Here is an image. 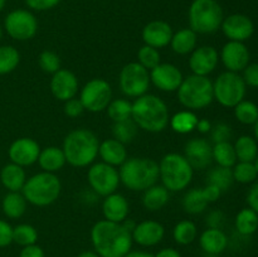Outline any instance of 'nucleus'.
Here are the masks:
<instances>
[{
    "mask_svg": "<svg viewBox=\"0 0 258 257\" xmlns=\"http://www.w3.org/2000/svg\"><path fill=\"white\" fill-rule=\"evenodd\" d=\"M91 242L100 257H123L133 247L131 232L122 223L98 221L91 228Z\"/></svg>",
    "mask_w": 258,
    "mask_h": 257,
    "instance_id": "obj_1",
    "label": "nucleus"
},
{
    "mask_svg": "<svg viewBox=\"0 0 258 257\" xmlns=\"http://www.w3.org/2000/svg\"><path fill=\"white\" fill-rule=\"evenodd\" d=\"M131 118L139 128L156 134L168 127L170 113L163 98L153 93H145L133 102Z\"/></svg>",
    "mask_w": 258,
    "mask_h": 257,
    "instance_id": "obj_2",
    "label": "nucleus"
},
{
    "mask_svg": "<svg viewBox=\"0 0 258 257\" xmlns=\"http://www.w3.org/2000/svg\"><path fill=\"white\" fill-rule=\"evenodd\" d=\"M100 141L97 135L88 128H75L63 140L62 150L66 161L75 168H87L98 156Z\"/></svg>",
    "mask_w": 258,
    "mask_h": 257,
    "instance_id": "obj_3",
    "label": "nucleus"
},
{
    "mask_svg": "<svg viewBox=\"0 0 258 257\" xmlns=\"http://www.w3.org/2000/svg\"><path fill=\"white\" fill-rule=\"evenodd\" d=\"M120 181L131 191H144L159 180V163L150 158H127L118 169Z\"/></svg>",
    "mask_w": 258,
    "mask_h": 257,
    "instance_id": "obj_4",
    "label": "nucleus"
},
{
    "mask_svg": "<svg viewBox=\"0 0 258 257\" xmlns=\"http://www.w3.org/2000/svg\"><path fill=\"white\" fill-rule=\"evenodd\" d=\"M62 183L53 173L40 171L27 179L22 189L25 201L35 207H48L60 196Z\"/></svg>",
    "mask_w": 258,
    "mask_h": 257,
    "instance_id": "obj_5",
    "label": "nucleus"
},
{
    "mask_svg": "<svg viewBox=\"0 0 258 257\" xmlns=\"http://www.w3.org/2000/svg\"><path fill=\"white\" fill-rule=\"evenodd\" d=\"M194 169L185 156L178 153H169L159 163V179L169 191H181L190 185Z\"/></svg>",
    "mask_w": 258,
    "mask_h": 257,
    "instance_id": "obj_6",
    "label": "nucleus"
},
{
    "mask_svg": "<svg viewBox=\"0 0 258 257\" xmlns=\"http://www.w3.org/2000/svg\"><path fill=\"white\" fill-rule=\"evenodd\" d=\"M176 95L179 102L185 110H203L214 101L213 81L204 76L190 75L184 77Z\"/></svg>",
    "mask_w": 258,
    "mask_h": 257,
    "instance_id": "obj_7",
    "label": "nucleus"
},
{
    "mask_svg": "<svg viewBox=\"0 0 258 257\" xmlns=\"http://www.w3.org/2000/svg\"><path fill=\"white\" fill-rule=\"evenodd\" d=\"M223 9L217 0H193L189 7V28L197 34H213L221 29Z\"/></svg>",
    "mask_w": 258,
    "mask_h": 257,
    "instance_id": "obj_8",
    "label": "nucleus"
},
{
    "mask_svg": "<svg viewBox=\"0 0 258 257\" xmlns=\"http://www.w3.org/2000/svg\"><path fill=\"white\" fill-rule=\"evenodd\" d=\"M246 83L236 72H222L213 82V97L221 106L233 108L246 96Z\"/></svg>",
    "mask_w": 258,
    "mask_h": 257,
    "instance_id": "obj_9",
    "label": "nucleus"
},
{
    "mask_svg": "<svg viewBox=\"0 0 258 257\" xmlns=\"http://www.w3.org/2000/svg\"><path fill=\"white\" fill-rule=\"evenodd\" d=\"M150 85V73L140 63L130 62L121 68L118 87L126 97L138 98L145 95Z\"/></svg>",
    "mask_w": 258,
    "mask_h": 257,
    "instance_id": "obj_10",
    "label": "nucleus"
},
{
    "mask_svg": "<svg viewBox=\"0 0 258 257\" xmlns=\"http://www.w3.org/2000/svg\"><path fill=\"white\" fill-rule=\"evenodd\" d=\"M87 180L93 193L103 198L117 191L121 183L118 169L103 161L90 165L87 171Z\"/></svg>",
    "mask_w": 258,
    "mask_h": 257,
    "instance_id": "obj_11",
    "label": "nucleus"
},
{
    "mask_svg": "<svg viewBox=\"0 0 258 257\" xmlns=\"http://www.w3.org/2000/svg\"><path fill=\"white\" fill-rule=\"evenodd\" d=\"M80 101L85 110L90 112H102L112 101V88L103 78H92L80 91Z\"/></svg>",
    "mask_w": 258,
    "mask_h": 257,
    "instance_id": "obj_12",
    "label": "nucleus"
},
{
    "mask_svg": "<svg viewBox=\"0 0 258 257\" xmlns=\"http://www.w3.org/2000/svg\"><path fill=\"white\" fill-rule=\"evenodd\" d=\"M5 32L18 42H25L35 37L38 32V19L30 10H12L4 19Z\"/></svg>",
    "mask_w": 258,
    "mask_h": 257,
    "instance_id": "obj_13",
    "label": "nucleus"
},
{
    "mask_svg": "<svg viewBox=\"0 0 258 257\" xmlns=\"http://www.w3.org/2000/svg\"><path fill=\"white\" fill-rule=\"evenodd\" d=\"M149 73L150 82L163 92H176L184 80L181 71L173 63H160Z\"/></svg>",
    "mask_w": 258,
    "mask_h": 257,
    "instance_id": "obj_14",
    "label": "nucleus"
},
{
    "mask_svg": "<svg viewBox=\"0 0 258 257\" xmlns=\"http://www.w3.org/2000/svg\"><path fill=\"white\" fill-rule=\"evenodd\" d=\"M49 88L54 98L66 102L77 96L78 90H80V82H78L77 76L72 71L60 68L52 75Z\"/></svg>",
    "mask_w": 258,
    "mask_h": 257,
    "instance_id": "obj_15",
    "label": "nucleus"
},
{
    "mask_svg": "<svg viewBox=\"0 0 258 257\" xmlns=\"http://www.w3.org/2000/svg\"><path fill=\"white\" fill-rule=\"evenodd\" d=\"M39 153V144L32 138L17 139L10 144L9 149H8V156L10 159V163H14L23 168L37 163Z\"/></svg>",
    "mask_w": 258,
    "mask_h": 257,
    "instance_id": "obj_16",
    "label": "nucleus"
},
{
    "mask_svg": "<svg viewBox=\"0 0 258 257\" xmlns=\"http://www.w3.org/2000/svg\"><path fill=\"white\" fill-rule=\"evenodd\" d=\"M219 62V53L212 45L197 47L189 57V68L191 75L208 77L217 68Z\"/></svg>",
    "mask_w": 258,
    "mask_h": 257,
    "instance_id": "obj_17",
    "label": "nucleus"
},
{
    "mask_svg": "<svg viewBox=\"0 0 258 257\" xmlns=\"http://www.w3.org/2000/svg\"><path fill=\"white\" fill-rule=\"evenodd\" d=\"M221 29L228 40L243 43L254 33V24L249 17L236 13L224 18Z\"/></svg>",
    "mask_w": 258,
    "mask_h": 257,
    "instance_id": "obj_18",
    "label": "nucleus"
},
{
    "mask_svg": "<svg viewBox=\"0 0 258 257\" xmlns=\"http://www.w3.org/2000/svg\"><path fill=\"white\" fill-rule=\"evenodd\" d=\"M249 50L246 44L242 42H233L228 40L223 45L219 54V59L222 60L224 67L229 72H241L249 65Z\"/></svg>",
    "mask_w": 258,
    "mask_h": 257,
    "instance_id": "obj_19",
    "label": "nucleus"
},
{
    "mask_svg": "<svg viewBox=\"0 0 258 257\" xmlns=\"http://www.w3.org/2000/svg\"><path fill=\"white\" fill-rule=\"evenodd\" d=\"M184 156L194 170H204L213 161L212 144L203 138L190 139L184 146Z\"/></svg>",
    "mask_w": 258,
    "mask_h": 257,
    "instance_id": "obj_20",
    "label": "nucleus"
},
{
    "mask_svg": "<svg viewBox=\"0 0 258 257\" xmlns=\"http://www.w3.org/2000/svg\"><path fill=\"white\" fill-rule=\"evenodd\" d=\"M133 241L141 247H154L163 241L165 236V228L163 224L153 219H145L136 223L131 232Z\"/></svg>",
    "mask_w": 258,
    "mask_h": 257,
    "instance_id": "obj_21",
    "label": "nucleus"
},
{
    "mask_svg": "<svg viewBox=\"0 0 258 257\" xmlns=\"http://www.w3.org/2000/svg\"><path fill=\"white\" fill-rule=\"evenodd\" d=\"M173 33V28L169 23L164 20H153L143 28L141 37L146 45L161 49L170 44Z\"/></svg>",
    "mask_w": 258,
    "mask_h": 257,
    "instance_id": "obj_22",
    "label": "nucleus"
},
{
    "mask_svg": "<svg viewBox=\"0 0 258 257\" xmlns=\"http://www.w3.org/2000/svg\"><path fill=\"white\" fill-rule=\"evenodd\" d=\"M128 213L130 204L123 194L115 191L103 198L102 214L106 221L122 223L126 218H128Z\"/></svg>",
    "mask_w": 258,
    "mask_h": 257,
    "instance_id": "obj_23",
    "label": "nucleus"
},
{
    "mask_svg": "<svg viewBox=\"0 0 258 257\" xmlns=\"http://www.w3.org/2000/svg\"><path fill=\"white\" fill-rule=\"evenodd\" d=\"M98 156L101 158V161L115 166V168H120L128 158L125 144L113 138L106 139L102 143H100Z\"/></svg>",
    "mask_w": 258,
    "mask_h": 257,
    "instance_id": "obj_24",
    "label": "nucleus"
},
{
    "mask_svg": "<svg viewBox=\"0 0 258 257\" xmlns=\"http://www.w3.org/2000/svg\"><path fill=\"white\" fill-rule=\"evenodd\" d=\"M201 248L208 254H219L228 246V237L221 228H207L199 237Z\"/></svg>",
    "mask_w": 258,
    "mask_h": 257,
    "instance_id": "obj_25",
    "label": "nucleus"
},
{
    "mask_svg": "<svg viewBox=\"0 0 258 257\" xmlns=\"http://www.w3.org/2000/svg\"><path fill=\"white\" fill-rule=\"evenodd\" d=\"M37 163L39 164L42 171L55 174L67 164V161H66V156L62 148L47 146L44 149H40Z\"/></svg>",
    "mask_w": 258,
    "mask_h": 257,
    "instance_id": "obj_26",
    "label": "nucleus"
},
{
    "mask_svg": "<svg viewBox=\"0 0 258 257\" xmlns=\"http://www.w3.org/2000/svg\"><path fill=\"white\" fill-rule=\"evenodd\" d=\"M27 179L24 168L14 163L4 165L0 171V181L8 191H22Z\"/></svg>",
    "mask_w": 258,
    "mask_h": 257,
    "instance_id": "obj_27",
    "label": "nucleus"
},
{
    "mask_svg": "<svg viewBox=\"0 0 258 257\" xmlns=\"http://www.w3.org/2000/svg\"><path fill=\"white\" fill-rule=\"evenodd\" d=\"M198 43V34L190 28H183L178 32L173 33V37L170 40V47L174 53L179 55L190 54L197 48Z\"/></svg>",
    "mask_w": 258,
    "mask_h": 257,
    "instance_id": "obj_28",
    "label": "nucleus"
},
{
    "mask_svg": "<svg viewBox=\"0 0 258 257\" xmlns=\"http://www.w3.org/2000/svg\"><path fill=\"white\" fill-rule=\"evenodd\" d=\"M170 191L163 184H154L144 190L143 206L149 212H158L168 204Z\"/></svg>",
    "mask_w": 258,
    "mask_h": 257,
    "instance_id": "obj_29",
    "label": "nucleus"
},
{
    "mask_svg": "<svg viewBox=\"0 0 258 257\" xmlns=\"http://www.w3.org/2000/svg\"><path fill=\"white\" fill-rule=\"evenodd\" d=\"M28 202L25 201L22 191H8L2 202V209L5 217L10 219H18L24 216Z\"/></svg>",
    "mask_w": 258,
    "mask_h": 257,
    "instance_id": "obj_30",
    "label": "nucleus"
},
{
    "mask_svg": "<svg viewBox=\"0 0 258 257\" xmlns=\"http://www.w3.org/2000/svg\"><path fill=\"white\" fill-rule=\"evenodd\" d=\"M198 120V116L194 111L181 110L179 112L174 113L173 116H170L169 126H170L174 133L186 135V134H190L196 130Z\"/></svg>",
    "mask_w": 258,
    "mask_h": 257,
    "instance_id": "obj_31",
    "label": "nucleus"
},
{
    "mask_svg": "<svg viewBox=\"0 0 258 257\" xmlns=\"http://www.w3.org/2000/svg\"><path fill=\"white\" fill-rule=\"evenodd\" d=\"M208 201L203 193V188H191L184 194L181 206L189 214H201L208 207Z\"/></svg>",
    "mask_w": 258,
    "mask_h": 257,
    "instance_id": "obj_32",
    "label": "nucleus"
},
{
    "mask_svg": "<svg viewBox=\"0 0 258 257\" xmlns=\"http://www.w3.org/2000/svg\"><path fill=\"white\" fill-rule=\"evenodd\" d=\"M212 158L218 166L233 168L234 164L237 163V155L233 144H231L229 141H223V143H217L212 145Z\"/></svg>",
    "mask_w": 258,
    "mask_h": 257,
    "instance_id": "obj_33",
    "label": "nucleus"
},
{
    "mask_svg": "<svg viewBox=\"0 0 258 257\" xmlns=\"http://www.w3.org/2000/svg\"><path fill=\"white\" fill-rule=\"evenodd\" d=\"M237 160L253 163L258 155V145L256 139L249 135H242L234 143Z\"/></svg>",
    "mask_w": 258,
    "mask_h": 257,
    "instance_id": "obj_34",
    "label": "nucleus"
},
{
    "mask_svg": "<svg viewBox=\"0 0 258 257\" xmlns=\"http://www.w3.org/2000/svg\"><path fill=\"white\" fill-rule=\"evenodd\" d=\"M234 226L238 233L251 236L258 229V214L249 207L241 209L234 219Z\"/></svg>",
    "mask_w": 258,
    "mask_h": 257,
    "instance_id": "obj_35",
    "label": "nucleus"
},
{
    "mask_svg": "<svg viewBox=\"0 0 258 257\" xmlns=\"http://www.w3.org/2000/svg\"><path fill=\"white\" fill-rule=\"evenodd\" d=\"M198 236V228L196 223L189 219L178 222L173 228V238L180 246H188L193 243Z\"/></svg>",
    "mask_w": 258,
    "mask_h": 257,
    "instance_id": "obj_36",
    "label": "nucleus"
},
{
    "mask_svg": "<svg viewBox=\"0 0 258 257\" xmlns=\"http://www.w3.org/2000/svg\"><path fill=\"white\" fill-rule=\"evenodd\" d=\"M233 173L232 168H224V166H218L211 169L207 175V184L217 186L221 191L228 190L233 184Z\"/></svg>",
    "mask_w": 258,
    "mask_h": 257,
    "instance_id": "obj_37",
    "label": "nucleus"
},
{
    "mask_svg": "<svg viewBox=\"0 0 258 257\" xmlns=\"http://www.w3.org/2000/svg\"><path fill=\"white\" fill-rule=\"evenodd\" d=\"M20 63V53L13 45L0 47V76L12 73Z\"/></svg>",
    "mask_w": 258,
    "mask_h": 257,
    "instance_id": "obj_38",
    "label": "nucleus"
},
{
    "mask_svg": "<svg viewBox=\"0 0 258 257\" xmlns=\"http://www.w3.org/2000/svg\"><path fill=\"white\" fill-rule=\"evenodd\" d=\"M106 111H107V116L113 122L127 120V118H131L133 102L126 98H116V100L111 101Z\"/></svg>",
    "mask_w": 258,
    "mask_h": 257,
    "instance_id": "obj_39",
    "label": "nucleus"
},
{
    "mask_svg": "<svg viewBox=\"0 0 258 257\" xmlns=\"http://www.w3.org/2000/svg\"><path fill=\"white\" fill-rule=\"evenodd\" d=\"M138 125L134 122L133 118H127V120L113 122V139L121 141V143L126 145V144L131 143V141L136 138V135H138Z\"/></svg>",
    "mask_w": 258,
    "mask_h": 257,
    "instance_id": "obj_40",
    "label": "nucleus"
},
{
    "mask_svg": "<svg viewBox=\"0 0 258 257\" xmlns=\"http://www.w3.org/2000/svg\"><path fill=\"white\" fill-rule=\"evenodd\" d=\"M38 241V231L32 224L22 223L13 227V242L25 247L35 244Z\"/></svg>",
    "mask_w": 258,
    "mask_h": 257,
    "instance_id": "obj_41",
    "label": "nucleus"
},
{
    "mask_svg": "<svg viewBox=\"0 0 258 257\" xmlns=\"http://www.w3.org/2000/svg\"><path fill=\"white\" fill-rule=\"evenodd\" d=\"M233 108L236 118L243 125H254L258 120V106L252 101L242 100Z\"/></svg>",
    "mask_w": 258,
    "mask_h": 257,
    "instance_id": "obj_42",
    "label": "nucleus"
},
{
    "mask_svg": "<svg viewBox=\"0 0 258 257\" xmlns=\"http://www.w3.org/2000/svg\"><path fill=\"white\" fill-rule=\"evenodd\" d=\"M232 173H233L234 181L241 184L253 183L258 175L254 163H248V161H239L234 164Z\"/></svg>",
    "mask_w": 258,
    "mask_h": 257,
    "instance_id": "obj_43",
    "label": "nucleus"
},
{
    "mask_svg": "<svg viewBox=\"0 0 258 257\" xmlns=\"http://www.w3.org/2000/svg\"><path fill=\"white\" fill-rule=\"evenodd\" d=\"M138 63H140L148 71H151L161 63L160 52L156 48L144 44L138 52Z\"/></svg>",
    "mask_w": 258,
    "mask_h": 257,
    "instance_id": "obj_44",
    "label": "nucleus"
},
{
    "mask_svg": "<svg viewBox=\"0 0 258 257\" xmlns=\"http://www.w3.org/2000/svg\"><path fill=\"white\" fill-rule=\"evenodd\" d=\"M38 63L43 72L49 73V75H53L58 70H60V58L53 50H43L38 57Z\"/></svg>",
    "mask_w": 258,
    "mask_h": 257,
    "instance_id": "obj_45",
    "label": "nucleus"
},
{
    "mask_svg": "<svg viewBox=\"0 0 258 257\" xmlns=\"http://www.w3.org/2000/svg\"><path fill=\"white\" fill-rule=\"evenodd\" d=\"M211 139L214 144L223 143V141H229L232 136V128L228 123L219 122L212 126L211 130Z\"/></svg>",
    "mask_w": 258,
    "mask_h": 257,
    "instance_id": "obj_46",
    "label": "nucleus"
},
{
    "mask_svg": "<svg viewBox=\"0 0 258 257\" xmlns=\"http://www.w3.org/2000/svg\"><path fill=\"white\" fill-rule=\"evenodd\" d=\"M63 111H64V115L68 116L71 118H76L78 116H81L85 111V107H83L82 102L80 101V98L73 97L71 100L66 101L64 107H63Z\"/></svg>",
    "mask_w": 258,
    "mask_h": 257,
    "instance_id": "obj_47",
    "label": "nucleus"
},
{
    "mask_svg": "<svg viewBox=\"0 0 258 257\" xmlns=\"http://www.w3.org/2000/svg\"><path fill=\"white\" fill-rule=\"evenodd\" d=\"M27 7L35 12H45L57 7L60 0H24Z\"/></svg>",
    "mask_w": 258,
    "mask_h": 257,
    "instance_id": "obj_48",
    "label": "nucleus"
},
{
    "mask_svg": "<svg viewBox=\"0 0 258 257\" xmlns=\"http://www.w3.org/2000/svg\"><path fill=\"white\" fill-rule=\"evenodd\" d=\"M243 78L246 86L258 88V63H249L243 70Z\"/></svg>",
    "mask_w": 258,
    "mask_h": 257,
    "instance_id": "obj_49",
    "label": "nucleus"
},
{
    "mask_svg": "<svg viewBox=\"0 0 258 257\" xmlns=\"http://www.w3.org/2000/svg\"><path fill=\"white\" fill-rule=\"evenodd\" d=\"M13 242V227L4 219H0V248L8 247Z\"/></svg>",
    "mask_w": 258,
    "mask_h": 257,
    "instance_id": "obj_50",
    "label": "nucleus"
},
{
    "mask_svg": "<svg viewBox=\"0 0 258 257\" xmlns=\"http://www.w3.org/2000/svg\"><path fill=\"white\" fill-rule=\"evenodd\" d=\"M224 216L221 211L216 209V211L209 212V214L207 216V224H208V228H221L222 223H223Z\"/></svg>",
    "mask_w": 258,
    "mask_h": 257,
    "instance_id": "obj_51",
    "label": "nucleus"
},
{
    "mask_svg": "<svg viewBox=\"0 0 258 257\" xmlns=\"http://www.w3.org/2000/svg\"><path fill=\"white\" fill-rule=\"evenodd\" d=\"M19 257H44V251L37 243L30 244V246L23 247L19 253Z\"/></svg>",
    "mask_w": 258,
    "mask_h": 257,
    "instance_id": "obj_52",
    "label": "nucleus"
},
{
    "mask_svg": "<svg viewBox=\"0 0 258 257\" xmlns=\"http://www.w3.org/2000/svg\"><path fill=\"white\" fill-rule=\"evenodd\" d=\"M247 203H248L249 208L253 209L258 214V181L249 188L248 193H247Z\"/></svg>",
    "mask_w": 258,
    "mask_h": 257,
    "instance_id": "obj_53",
    "label": "nucleus"
},
{
    "mask_svg": "<svg viewBox=\"0 0 258 257\" xmlns=\"http://www.w3.org/2000/svg\"><path fill=\"white\" fill-rule=\"evenodd\" d=\"M203 193L206 196V199L208 201V203H214V202H217L219 199L222 191L217 186L212 185V184H207L206 186H203Z\"/></svg>",
    "mask_w": 258,
    "mask_h": 257,
    "instance_id": "obj_54",
    "label": "nucleus"
},
{
    "mask_svg": "<svg viewBox=\"0 0 258 257\" xmlns=\"http://www.w3.org/2000/svg\"><path fill=\"white\" fill-rule=\"evenodd\" d=\"M212 122L208 120V118H199L198 120V123H197V127L196 130L198 131V133L203 134V135H206V134H209L212 130Z\"/></svg>",
    "mask_w": 258,
    "mask_h": 257,
    "instance_id": "obj_55",
    "label": "nucleus"
},
{
    "mask_svg": "<svg viewBox=\"0 0 258 257\" xmlns=\"http://www.w3.org/2000/svg\"><path fill=\"white\" fill-rule=\"evenodd\" d=\"M154 257H181V254L178 249L166 247V248H161L160 251L156 252Z\"/></svg>",
    "mask_w": 258,
    "mask_h": 257,
    "instance_id": "obj_56",
    "label": "nucleus"
},
{
    "mask_svg": "<svg viewBox=\"0 0 258 257\" xmlns=\"http://www.w3.org/2000/svg\"><path fill=\"white\" fill-rule=\"evenodd\" d=\"M123 257H154V254L150 253V252L141 251V249H134V251L131 249Z\"/></svg>",
    "mask_w": 258,
    "mask_h": 257,
    "instance_id": "obj_57",
    "label": "nucleus"
},
{
    "mask_svg": "<svg viewBox=\"0 0 258 257\" xmlns=\"http://www.w3.org/2000/svg\"><path fill=\"white\" fill-rule=\"evenodd\" d=\"M77 257H100L95 251H83Z\"/></svg>",
    "mask_w": 258,
    "mask_h": 257,
    "instance_id": "obj_58",
    "label": "nucleus"
},
{
    "mask_svg": "<svg viewBox=\"0 0 258 257\" xmlns=\"http://www.w3.org/2000/svg\"><path fill=\"white\" fill-rule=\"evenodd\" d=\"M253 133H254V138H256V141H258V120L254 122Z\"/></svg>",
    "mask_w": 258,
    "mask_h": 257,
    "instance_id": "obj_59",
    "label": "nucleus"
},
{
    "mask_svg": "<svg viewBox=\"0 0 258 257\" xmlns=\"http://www.w3.org/2000/svg\"><path fill=\"white\" fill-rule=\"evenodd\" d=\"M5 3H7V0H0V12H2V10L4 9Z\"/></svg>",
    "mask_w": 258,
    "mask_h": 257,
    "instance_id": "obj_60",
    "label": "nucleus"
},
{
    "mask_svg": "<svg viewBox=\"0 0 258 257\" xmlns=\"http://www.w3.org/2000/svg\"><path fill=\"white\" fill-rule=\"evenodd\" d=\"M253 163H254V166H256V169H257V173H258V155H257V158L254 159V161H253Z\"/></svg>",
    "mask_w": 258,
    "mask_h": 257,
    "instance_id": "obj_61",
    "label": "nucleus"
},
{
    "mask_svg": "<svg viewBox=\"0 0 258 257\" xmlns=\"http://www.w3.org/2000/svg\"><path fill=\"white\" fill-rule=\"evenodd\" d=\"M2 38H3V28L2 25H0V40H2Z\"/></svg>",
    "mask_w": 258,
    "mask_h": 257,
    "instance_id": "obj_62",
    "label": "nucleus"
},
{
    "mask_svg": "<svg viewBox=\"0 0 258 257\" xmlns=\"http://www.w3.org/2000/svg\"><path fill=\"white\" fill-rule=\"evenodd\" d=\"M131 2H133V0H131Z\"/></svg>",
    "mask_w": 258,
    "mask_h": 257,
    "instance_id": "obj_63",
    "label": "nucleus"
}]
</instances>
